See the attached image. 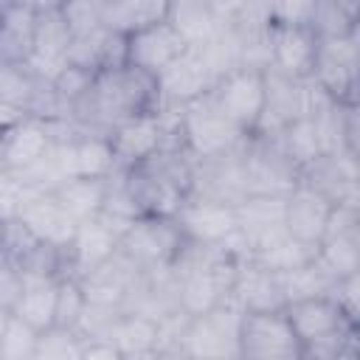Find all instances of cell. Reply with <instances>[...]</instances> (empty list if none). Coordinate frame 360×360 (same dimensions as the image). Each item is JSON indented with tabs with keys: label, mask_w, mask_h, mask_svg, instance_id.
I'll list each match as a JSON object with an SVG mask.
<instances>
[{
	"label": "cell",
	"mask_w": 360,
	"mask_h": 360,
	"mask_svg": "<svg viewBox=\"0 0 360 360\" xmlns=\"http://www.w3.org/2000/svg\"><path fill=\"white\" fill-rule=\"evenodd\" d=\"M169 17V3L155 0H104L101 6V25L112 34L132 37L155 22Z\"/></svg>",
	"instance_id": "25"
},
{
	"label": "cell",
	"mask_w": 360,
	"mask_h": 360,
	"mask_svg": "<svg viewBox=\"0 0 360 360\" xmlns=\"http://www.w3.org/2000/svg\"><path fill=\"white\" fill-rule=\"evenodd\" d=\"M166 20L188 48H205L222 31L219 8H217V3H208V0L169 3V17Z\"/></svg>",
	"instance_id": "23"
},
{
	"label": "cell",
	"mask_w": 360,
	"mask_h": 360,
	"mask_svg": "<svg viewBox=\"0 0 360 360\" xmlns=\"http://www.w3.org/2000/svg\"><path fill=\"white\" fill-rule=\"evenodd\" d=\"M3 11H6V3H0V20H3Z\"/></svg>",
	"instance_id": "37"
},
{
	"label": "cell",
	"mask_w": 360,
	"mask_h": 360,
	"mask_svg": "<svg viewBox=\"0 0 360 360\" xmlns=\"http://www.w3.org/2000/svg\"><path fill=\"white\" fill-rule=\"evenodd\" d=\"M284 315L304 349L357 335V323H352L340 312V307L332 301V295H309V298L287 301Z\"/></svg>",
	"instance_id": "6"
},
{
	"label": "cell",
	"mask_w": 360,
	"mask_h": 360,
	"mask_svg": "<svg viewBox=\"0 0 360 360\" xmlns=\"http://www.w3.org/2000/svg\"><path fill=\"white\" fill-rule=\"evenodd\" d=\"M39 335L42 332L28 326L17 315H8L3 338H0V360H34L37 346H39Z\"/></svg>",
	"instance_id": "30"
},
{
	"label": "cell",
	"mask_w": 360,
	"mask_h": 360,
	"mask_svg": "<svg viewBox=\"0 0 360 360\" xmlns=\"http://www.w3.org/2000/svg\"><path fill=\"white\" fill-rule=\"evenodd\" d=\"M8 309H0V338H3V329H6V321H8Z\"/></svg>",
	"instance_id": "36"
},
{
	"label": "cell",
	"mask_w": 360,
	"mask_h": 360,
	"mask_svg": "<svg viewBox=\"0 0 360 360\" xmlns=\"http://www.w3.org/2000/svg\"><path fill=\"white\" fill-rule=\"evenodd\" d=\"M332 211H335V202L326 194H321L318 188H312V186L298 180L284 194L281 228H284V233L290 239H295L301 245H309V248H318L321 239L326 236Z\"/></svg>",
	"instance_id": "9"
},
{
	"label": "cell",
	"mask_w": 360,
	"mask_h": 360,
	"mask_svg": "<svg viewBox=\"0 0 360 360\" xmlns=\"http://www.w3.org/2000/svg\"><path fill=\"white\" fill-rule=\"evenodd\" d=\"M104 340L112 343L127 360H141L152 354L158 346H163V323L152 315L121 309V315L115 318Z\"/></svg>",
	"instance_id": "20"
},
{
	"label": "cell",
	"mask_w": 360,
	"mask_h": 360,
	"mask_svg": "<svg viewBox=\"0 0 360 360\" xmlns=\"http://www.w3.org/2000/svg\"><path fill=\"white\" fill-rule=\"evenodd\" d=\"M208 98L239 135L253 138L264 115V70L233 68L214 82Z\"/></svg>",
	"instance_id": "3"
},
{
	"label": "cell",
	"mask_w": 360,
	"mask_h": 360,
	"mask_svg": "<svg viewBox=\"0 0 360 360\" xmlns=\"http://www.w3.org/2000/svg\"><path fill=\"white\" fill-rule=\"evenodd\" d=\"M53 200L62 205V211L76 222H87L96 219L101 214L104 205V194H107V180H87V177H68L62 180L53 191Z\"/></svg>",
	"instance_id": "27"
},
{
	"label": "cell",
	"mask_w": 360,
	"mask_h": 360,
	"mask_svg": "<svg viewBox=\"0 0 360 360\" xmlns=\"http://www.w3.org/2000/svg\"><path fill=\"white\" fill-rule=\"evenodd\" d=\"M186 245L188 242L172 217H141L121 233L118 256L141 273H158L172 270Z\"/></svg>",
	"instance_id": "2"
},
{
	"label": "cell",
	"mask_w": 360,
	"mask_h": 360,
	"mask_svg": "<svg viewBox=\"0 0 360 360\" xmlns=\"http://www.w3.org/2000/svg\"><path fill=\"white\" fill-rule=\"evenodd\" d=\"M309 28L318 39H346L360 31V6L346 0H315Z\"/></svg>",
	"instance_id": "28"
},
{
	"label": "cell",
	"mask_w": 360,
	"mask_h": 360,
	"mask_svg": "<svg viewBox=\"0 0 360 360\" xmlns=\"http://www.w3.org/2000/svg\"><path fill=\"white\" fill-rule=\"evenodd\" d=\"M87 309V295L84 287L76 276H62L56 281V304H53V326L56 329H70L76 332L82 315Z\"/></svg>",
	"instance_id": "29"
},
{
	"label": "cell",
	"mask_w": 360,
	"mask_h": 360,
	"mask_svg": "<svg viewBox=\"0 0 360 360\" xmlns=\"http://www.w3.org/2000/svg\"><path fill=\"white\" fill-rule=\"evenodd\" d=\"M239 360H304V346L292 332L284 309L242 312Z\"/></svg>",
	"instance_id": "5"
},
{
	"label": "cell",
	"mask_w": 360,
	"mask_h": 360,
	"mask_svg": "<svg viewBox=\"0 0 360 360\" xmlns=\"http://www.w3.org/2000/svg\"><path fill=\"white\" fill-rule=\"evenodd\" d=\"M20 290H22V273H20V267L0 253V309H8L11 312Z\"/></svg>",
	"instance_id": "33"
},
{
	"label": "cell",
	"mask_w": 360,
	"mask_h": 360,
	"mask_svg": "<svg viewBox=\"0 0 360 360\" xmlns=\"http://www.w3.org/2000/svg\"><path fill=\"white\" fill-rule=\"evenodd\" d=\"M76 360H127V357L107 340H82Z\"/></svg>",
	"instance_id": "34"
},
{
	"label": "cell",
	"mask_w": 360,
	"mask_h": 360,
	"mask_svg": "<svg viewBox=\"0 0 360 360\" xmlns=\"http://www.w3.org/2000/svg\"><path fill=\"white\" fill-rule=\"evenodd\" d=\"M101 6H104V0H68V3H59L62 17H65V22L70 28V37L101 28Z\"/></svg>",
	"instance_id": "31"
},
{
	"label": "cell",
	"mask_w": 360,
	"mask_h": 360,
	"mask_svg": "<svg viewBox=\"0 0 360 360\" xmlns=\"http://www.w3.org/2000/svg\"><path fill=\"white\" fill-rule=\"evenodd\" d=\"M37 3H6L0 20V65H28L34 53Z\"/></svg>",
	"instance_id": "21"
},
{
	"label": "cell",
	"mask_w": 360,
	"mask_h": 360,
	"mask_svg": "<svg viewBox=\"0 0 360 360\" xmlns=\"http://www.w3.org/2000/svg\"><path fill=\"white\" fill-rule=\"evenodd\" d=\"M321 39L309 25H270V68L295 79H312Z\"/></svg>",
	"instance_id": "13"
},
{
	"label": "cell",
	"mask_w": 360,
	"mask_h": 360,
	"mask_svg": "<svg viewBox=\"0 0 360 360\" xmlns=\"http://www.w3.org/2000/svg\"><path fill=\"white\" fill-rule=\"evenodd\" d=\"M53 149V127L34 115L14 118L0 135V172L22 177Z\"/></svg>",
	"instance_id": "8"
},
{
	"label": "cell",
	"mask_w": 360,
	"mask_h": 360,
	"mask_svg": "<svg viewBox=\"0 0 360 360\" xmlns=\"http://www.w3.org/2000/svg\"><path fill=\"white\" fill-rule=\"evenodd\" d=\"M53 160L62 177H87V180H110L118 172L112 143L107 132L76 129L65 141H53Z\"/></svg>",
	"instance_id": "7"
},
{
	"label": "cell",
	"mask_w": 360,
	"mask_h": 360,
	"mask_svg": "<svg viewBox=\"0 0 360 360\" xmlns=\"http://www.w3.org/2000/svg\"><path fill=\"white\" fill-rule=\"evenodd\" d=\"M315 262L332 281L360 273V225L329 228L318 245Z\"/></svg>",
	"instance_id": "24"
},
{
	"label": "cell",
	"mask_w": 360,
	"mask_h": 360,
	"mask_svg": "<svg viewBox=\"0 0 360 360\" xmlns=\"http://www.w3.org/2000/svg\"><path fill=\"white\" fill-rule=\"evenodd\" d=\"M301 115H304V82H295L267 68L264 70V115L256 135L276 138L287 124H292Z\"/></svg>",
	"instance_id": "17"
},
{
	"label": "cell",
	"mask_w": 360,
	"mask_h": 360,
	"mask_svg": "<svg viewBox=\"0 0 360 360\" xmlns=\"http://www.w3.org/2000/svg\"><path fill=\"white\" fill-rule=\"evenodd\" d=\"M174 222L186 242L191 245H219L236 231V205L217 202L208 197H188L177 214Z\"/></svg>",
	"instance_id": "12"
},
{
	"label": "cell",
	"mask_w": 360,
	"mask_h": 360,
	"mask_svg": "<svg viewBox=\"0 0 360 360\" xmlns=\"http://www.w3.org/2000/svg\"><path fill=\"white\" fill-rule=\"evenodd\" d=\"M118 242H121V231L112 228L101 217L76 225V233L65 248V270H68V276L82 278V276L93 273L96 267L107 264L110 259H115Z\"/></svg>",
	"instance_id": "14"
},
{
	"label": "cell",
	"mask_w": 360,
	"mask_h": 360,
	"mask_svg": "<svg viewBox=\"0 0 360 360\" xmlns=\"http://www.w3.org/2000/svg\"><path fill=\"white\" fill-rule=\"evenodd\" d=\"M214 82H217L214 70L208 68L202 51L188 48L177 62H172L158 76L163 110H180V107H186L191 101H200L202 96L211 93Z\"/></svg>",
	"instance_id": "11"
},
{
	"label": "cell",
	"mask_w": 360,
	"mask_h": 360,
	"mask_svg": "<svg viewBox=\"0 0 360 360\" xmlns=\"http://www.w3.org/2000/svg\"><path fill=\"white\" fill-rule=\"evenodd\" d=\"M239 323H242L239 307L225 301L205 315L188 318L174 343L191 360H236L239 357Z\"/></svg>",
	"instance_id": "4"
},
{
	"label": "cell",
	"mask_w": 360,
	"mask_h": 360,
	"mask_svg": "<svg viewBox=\"0 0 360 360\" xmlns=\"http://www.w3.org/2000/svg\"><path fill=\"white\" fill-rule=\"evenodd\" d=\"M56 281L45 276H22V290L11 307V315L34 326L37 332L53 329V304H56Z\"/></svg>",
	"instance_id": "26"
},
{
	"label": "cell",
	"mask_w": 360,
	"mask_h": 360,
	"mask_svg": "<svg viewBox=\"0 0 360 360\" xmlns=\"http://www.w3.org/2000/svg\"><path fill=\"white\" fill-rule=\"evenodd\" d=\"M276 143H278L281 155L287 158V163L298 172V177L304 169H309L312 163H318L321 158L329 155L321 118H307V115L295 118L276 135Z\"/></svg>",
	"instance_id": "22"
},
{
	"label": "cell",
	"mask_w": 360,
	"mask_h": 360,
	"mask_svg": "<svg viewBox=\"0 0 360 360\" xmlns=\"http://www.w3.org/2000/svg\"><path fill=\"white\" fill-rule=\"evenodd\" d=\"M68 45H70V28L62 17L59 3H37L34 53L25 68L39 79H51L65 65Z\"/></svg>",
	"instance_id": "15"
},
{
	"label": "cell",
	"mask_w": 360,
	"mask_h": 360,
	"mask_svg": "<svg viewBox=\"0 0 360 360\" xmlns=\"http://www.w3.org/2000/svg\"><path fill=\"white\" fill-rule=\"evenodd\" d=\"M141 360H191L177 343H163V346H158L152 354H146V357H141Z\"/></svg>",
	"instance_id": "35"
},
{
	"label": "cell",
	"mask_w": 360,
	"mask_h": 360,
	"mask_svg": "<svg viewBox=\"0 0 360 360\" xmlns=\"http://www.w3.org/2000/svg\"><path fill=\"white\" fill-rule=\"evenodd\" d=\"M186 51H188V45L169 25V20L155 22V25L127 37V65H132V68H138V70H143L155 79L172 62H177Z\"/></svg>",
	"instance_id": "16"
},
{
	"label": "cell",
	"mask_w": 360,
	"mask_h": 360,
	"mask_svg": "<svg viewBox=\"0 0 360 360\" xmlns=\"http://www.w3.org/2000/svg\"><path fill=\"white\" fill-rule=\"evenodd\" d=\"M107 138L112 143V155H115L118 172L135 169V166L152 160L166 146L169 129H166L163 110L155 112V115H138V118L121 121L107 132Z\"/></svg>",
	"instance_id": "10"
},
{
	"label": "cell",
	"mask_w": 360,
	"mask_h": 360,
	"mask_svg": "<svg viewBox=\"0 0 360 360\" xmlns=\"http://www.w3.org/2000/svg\"><path fill=\"white\" fill-rule=\"evenodd\" d=\"M231 304L239 307V312H276L287 307L281 276L264 270L256 262H245L236 273Z\"/></svg>",
	"instance_id": "19"
},
{
	"label": "cell",
	"mask_w": 360,
	"mask_h": 360,
	"mask_svg": "<svg viewBox=\"0 0 360 360\" xmlns=\"http://www.w3.org/2000/svg\"><path fill=\"white\" fill-rule=\"evenodd\" d=\"M17 219L45 245L68 248V242L76 233V222L62 211V205L53 200L51 191H28Z\"/></svg>",
	"instance_id": "18"
},
{
	"label": "cell",
	"mask_w": 360,
	"mask_h": 360,
	"mask_svg": "<svg viewBox=\"0 0 360 360\" xmlns=\"http://www.w3.org/2000/svg\"><path fill=\"white\" fill-rule=\"evenodd\" d=\"M177 141L197 163L231 158L248 143V138L222 118L208 96L177 110Z\"/></svg>",
	"instance_id": "1"
},
{
	"label": "cell",
	"mask_w": 360,
	"mask_h": 360,
	"mask_svg": "<svg viewBox=\"0 0 360 360\" xmlns=\"http://www.w3.org/2000/svg\"><path fill=\"white\" fill-rule=\"evenodd\" d=\"M357 284H360V273H354V276H346V278H338L335 284H332V290H329V295H332V301L340 307V312L352 321V323H357Z\"/></svg>",
	"instance_id": "32"
}]
</instances>
